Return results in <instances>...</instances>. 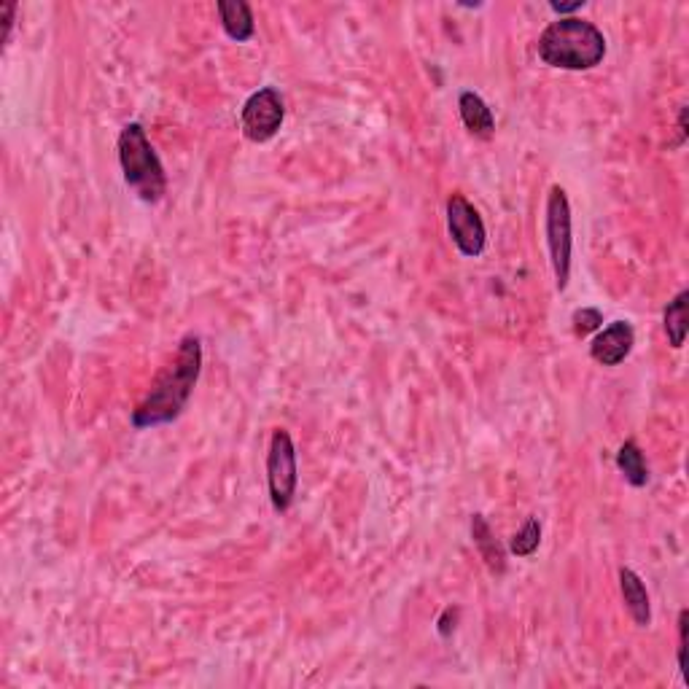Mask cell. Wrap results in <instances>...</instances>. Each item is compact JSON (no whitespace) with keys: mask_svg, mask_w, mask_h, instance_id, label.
I'll return each instance as SVG.
<instances>
[{"mask_svg":"<svg viewBox=\"0 0 689 689\" xmlns=\"http://www.w3.org/2000/svg\"><path fill=\"white\" fill-rule=\"evenodd\" d=\"M202 372V340L197 334H186L175 361L167 364V369L151 385L149 396L132 410V426L135 428H157L165 423H173L186 404L192 399L194 385L200 380Z\"/></svg>","mask_w":689,"mask_h":689,"instance_id":"1","label":"cell"},{"mask_svg":"<svg viewBox=\"0 0 689 689\" xmlns=\"http://www.w3.org/2000/svg\"><path fill=\"white\" fill-rule=\"evenodd\" d=\"M536 52L550 68L593 70L606 57V38L587 19L563 17L539 35Z\"/></svg>","mask_w":689,"mask_h":689,"instance_id":"2","label":"cell"},{"mask_svg":"<svg viewBox=\"0 0 689 689\" xmlns=\"http://www.w3.org/2000/svg\"><path fill=\"white\" fill-rule=\"evenodd\" d=\"M119 162H122L124 184L143 202H159L167 192L165 167L151 146L149 135L138 122H130L119 135Z\"/></svg>","mask_w":689,"mask_h":689,"instance_id":"3","label":"cell"},{"mask_svg":"<svg viewBox=\"0 0 689 689\" xmlns=\"http://www.w3.org/2000/svg\"><path fill=\"white\" fill-rule=\"evenodd\" d=\"M267 485H270V501L275 512H288L294 504L299 485L297 447L286 428H275L267 450Z\"/></svg>","mask_w":689,"mask_h":689,"instance_id":"4","label":"cell"},{"mask_svg":"<svg viewBox=\"0 0 689 689\" xmlns=\"http://www.w3.org/2000/svg\"><path fill=\"white\" fill-rule=\"evenodd\" d=\"M547 245H550L552 270L558 288L568 286V275H571V205H568L566 189L563 186H552L550 197H547Z\"/></svg>","mask_w":689,"mask_h":689,"instance_id":"5","label":"cell"},{"mask_svg":"<svg viewBox=\"0 0 689 689\" xmlns=\"http://www.w3.org/2000/svg\"><path fill=\"white\" fill-rule=\"evenodd\" d=\"M283 116H286V108H283V97L278 89L262 87L243 105V114H240L243 135L251 143H267L278 135Z\"/></svg>","mask_w":689,"mask_h":689,"instance_id":"6","label":"cell"},{"mask_svg":"<svg viewBox=\"0 0 689 689\" xmlns=\"http://www.w3.org/2000/svg\"><path fill=\"white\" fill-rule=\"evenodd\" d=\"M447 229H450L455 248L463 256L477 259L485 251L488 235H485L480 210L474 208L463 194H450V200H447Z\"/></svg>","mask_w":689,"mask_h":689,"instance_id":"7","label":"cell"},{"mask_svg":"<svg viewBox=\"0 0 689 689\" xmlns=\"http://www.w3.org/2000/svg\"><path fill=\"white\" fill-rule=\"evenodd\" d=\"M636 345V332L628 321L609 323L603 332L590 345V356L601 364V367H620L622 361L630 356V350Z\"/></svg>","mask_w":689,"mask_h":689,"instance_id":"8","label":"cell"},{"mask_svg":"<svg viewBox=\"0 0 689 689\" xmlns=\"http://www.w3.org/2000/svg\"><path fill=\"white\" fill-rule=\"evenodd\" d=\"M620 590L625 609L633 617V622H636L638 628H649V622H652V603H649V593H646V585L641 582V576L636 571H630V568H622Z\"/></svg>","mask_w":689,"mask_h":689,"instance_id":"9","label":"cell"},{"mask_svg":"<svg viewBox=\"0 0 689 689\" xmlns=\"http://www.w3.org/2000/svg\"><path fill=\"white\" fill-rule=\"evenodd\" d=\"M216 11H219L224 33H227L232 41H237V44L251 41L256 25H253L251 6H248L245 0H219V3H216Z\"/></svg>","mask_w":689,"mask_h":689,"instance_id":"10","label":"cell"},{"mask_svg":"<svg viewBox=\"0 0 689 689\" xmlns=\"http://www.w3.org/2000/svg\"><path fill=\"white\" fill-rule=\"evenodd\" d=\"M458 111H461V119L463 124H466V130L474 132V135L490 138L493 130H496V116H493L488 103H485L477 92H471V89L461 92V97H458Z\"/></svg>","mask_w":689,"mask_h":689,"instance_id":"11","label":"cell"},{"mask_svg":"<svg viewBox=\"0 0 689 689\" xmlns=\"http://www.w3.org/2000/svg\"><path fill=\"white\" fill-rule=\"evenodd\" d=\"M471 539H474V547L480 550L485 566L493 571V574H504L506 571V552L504 547L498 544L493 531H490L485 515L471 517Z\"/></svg>","mask_w":689,"mask_h":689,"instance_id":"12","label":"cell"},{"mask_svg":"<svg viewBox=\"0 0 689 689\" xmlns=\"http://www.w3.org/2000/svg\"><path fill=\"white\" fill-rule=\"evenodd\" d=\"M687 305H689V291H681L679 297L668 302L663 315V326L665 334H668V342L671 348L679 350L687 340V326H689V315H687Z\"/></svg>","mask_w":689,"mask_h":689,"instance_id":"13","label":"cell"},{"mask_svg":"<svg viewBox=\"0 0 689 689\" xmlns=\"http://www.w3.org/2000/svg\"><path fill=\"white\" fill-rule=\"evenodd\" d=\"M617 469L622 471V477H625L633 488H644L646 482H649V466H646V458L644 453H641V447H638L633 439H628V442L620 447V453H617Z\"/></svg>","mask_w":689,"mask_h":689,"instance_id":"14","label":"cell"},{"mask_svg":"<svg viewBox=\"0 0 689 689\" xmlns=\"http://www.w3.org/2000/svg\"><path fill=\"white\" fill-rule=\"evenodd\" d=\"M539 544H541V523L536 520V517H528L523 528H520V531L512 536V541H509V552L517 555V558H531L533 552L539 550Z\"/></svg>","mask_w":689,"mask_h":689,"instance_id":"15","label":"cell"},{"mask_svg":"<svg viewBox=\"0 0 689 689\" xmlns=\"http://www.w3.org/2000/svg\"><path fill=\"white\" fill-rule=\"evenodd\" d=\"M571 321H574V332L579 334V337H585V334H593L601 329L603 315L601 310H595V307H582V310H576Z\"/></svg>","mask_w":689,"mask_h":689,"instance_id":"16","label":"cell"},{"mask_svg":"<svg viewBox=\"0 0 689 689\" xmlns=\"http://www.w3.org/2000/svg\"><path fill=\"white\" fill-rule=\"evenodd\" d=\"M687 628H689V611L684 609L679 614V668L684 673V665H687Z\"/></svg>","mask_w":689,"mask_h":689,"instance_id":"17","label":"cell"},{"mask_svg":"<svg viewBox=\"0 0 689 689\" xmlns=\"http://www.w3.org/2000/svg\"><path fill=\"white\" fill-rule=\"evenodd\" d=\"M455 622H458V609H453V606H447V609L442 611V617H439V622H437L439 636H442V638L453 636V633H455Z\"/></svg>","mask_w":689,"mask_h":689,"instance_id":"18","label":"cell"},{"mask_svg":"<svg viewBox=\"0 0 689 689\" xmlns=\"http://www.w3.org/2000/svg\"><path fill=\"white\" fill-rule=\"evenodd\" d=\"M550 9L555 11V14H560V19H563L566 14H574V11L585 9V0H574V3H555V0H552Z\"/></svg>","mask_w":689,"mask_h":689,"instance_id":"19","label":"cell"},{"mask_svg":"<svg viewBox=\"0 0 689 689\" xmlns=\"http://www.w3.org/2000/svg\"><path fill=\"white\" fill-rule=\"evenodd\" d=\"M0 11H3V27H6V38H3V41H9L11 27H14V14H17V6H14V3H3V6H0Z\"/></svg>","mask_w":689,"mask_h":689,"instance_id":"20","label":"cell"}]
</instances>
